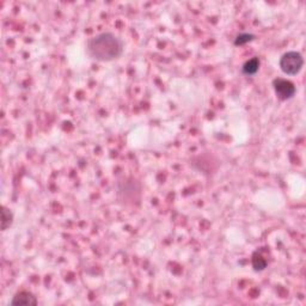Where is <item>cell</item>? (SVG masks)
I'll list each match as a JSON object with an SVG mask.
<instances>
[{"label":"cell","mask_w":306,"mask_h":306,"mask_svg":"<svg viewBox=\"0 0 306 306\" xmlns=\"http://www.w3.org/2000/svg\"><path fill=\"white\" fill-rule=\"evenodd\" d=\"M260 70V59L258 57H252V59L248 60L242 67V72L245 76H255Z\"/></svg>","instance_id":"cell-6"},{"label":"cell","mask_w":306,"mask_h":306,"mask_svg":"<svg viewBox=\"0 0 306 306\" xmlns=\"http://www.w3.org/2000/svg\"><path fill=\"white\" fill-rule=\"evenodd\" d=\"M273 86H274V91L277 93V97L281 99V101H287V99L292 98L296 95L297 87L292 82L287 81L283 78H277L273 81Z\"/></svg>","instance_id":"cell-3"},{"label":"cell","mask_w":306,"mask_h":306,"mask_svg":"<svg viewBox=\"0 0 306 306\" xmlns=\"http://www.w3.org/2000/svg\"><path fill=\"white\" fill-rule=\"evenodd\" d=\"M11 305H37V299L31 292L21 291L11 300Z\"/></svg>","instance_id":"cell-5"},{"label":"cell","mask_w":306,"mask_h":306,"mask_svg":"<svg viewBox=\"0 0 306 306\" xmlns=\"http://www.w3.org/2000/svg\"><path fill=\"white\" fill-rule=\"evenodd\" d=\"M125 49L123 41L114 32H101L87 41L86 52L96 61L108 62L121 56Z\"/></svg>","instance_id":"cell-1"},{"label":"cell","mask_w":306,"mask_h":306,"mask_svg":"<svg viewBox=\"0 0 306 306\" xmlns=\"http://www.w3.org/2000/svg\"><path fill=\"white\" fill-rule=\"evenodd\" d=\"M13 223V213L6 206L1 207V230L6 231Z\"/></svg>","instance_id":"cell-7"},{"label":"cell","mask_w":306,"mask_h":306,"mask_svg":"<svg viewBox=\"0 0 306 306\" xmlns=\"http://www.w3.org/2000/svg\"><path fill=\"white\" fill-rule=\"evenodd\" d=\"M252 267L253 269L257 270V272L264 270L267 268V260L261 255V253L255 252L252 255Z\"/></svg>","instance_id":"cell-8"},{"label":"cell","mask_w":306,"mask_h":306,"mask_svg":"<svg viewBox=\"0 0 306 306\" xmlns=\"http://www.w3.org/2000/svg\"><path fill=\"white\" fill-rule=\"evenodd\" d=\"M280 68L287 76H296L302 71L304 66V59L299 52L291 51L285 53L280 59Z\"/></svg>","instance_id":"cell-2"},{"label":"cell","mask_w":306,"mask_h":306,"mask_svg":"<svg viewBox=\"0 0 306 306\" xmlns=\"http://www.w3.org/2000/svg\"><path fill=\"white\" fill-rule=\"evenodd\" d=\"M135 186H138V183L134 180L126 181L123 183L122 189H120V192H118V194L123 193L122 200H125L126 203H134V201H139V197H135V195L140 196V188L135 189Z\"/></svg>","instance_id":"cell-4"},{"label":"cell","mask_w":306,"mask_h":306,"mask_svg":"<svg viewBox=\"0 0 306 306\" xmlns=\"http://www.w3.org/2000/svg\"><path fill=\"white\" fill-rule=\"evenodd\" d=\"M253 40H255V35L249 34V32H242V34H239L238 36L236 37V40H234V45L243 46L245 43L251 42Z\"/></svg>","instance_id":"cell-9"}]
</instances>
